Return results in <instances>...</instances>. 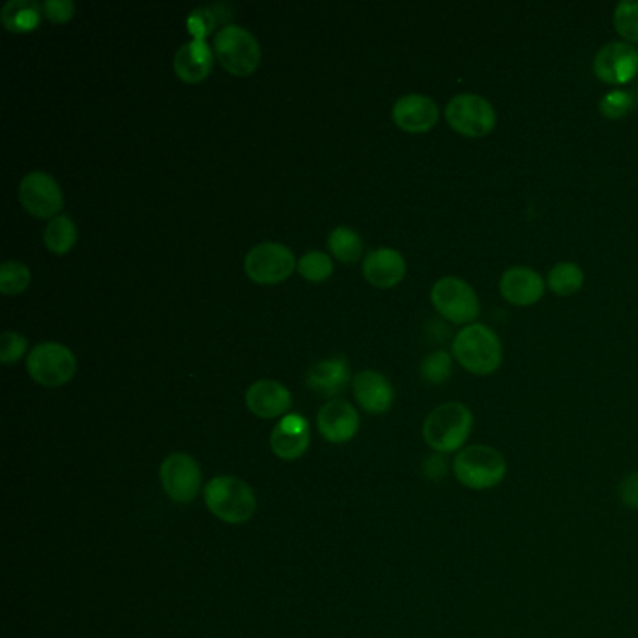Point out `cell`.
Returning <instances> with one entry per match:
<instances>
[{
	"label": "cell",
	"mask_w": 638,
	"mask_h": 638,
	"mask_svg": "<svg viewBox=\"0 0 638 638\" xmlns=\"http://www.w3.org/2000/svg\"><path fill=\"white\" fill-rule=\"evenodd\" d=\"M212 47L223 68L236 78H248L261 64L259 39L244 26H223L215 34Z\"/></svg>",
	"instance_id": "5"
},
{
	"label": "cell",
	"mask_w": 638,
	"mask_h": 638,
	"mask_svg": "<svg viewBox=\"0 0 638 638\" xmlns=\"http://www.w3.org/2000/svg\"><path fill=\"white\" fill-rule=\"evenodd\" d=\"M296 270L300 272L304 280L320 283L333 274V262L330 255L322 253V251H307L306 255H302Z\"/></svg>",
	"instance_id": "29"
},
{
	"label": "cell",
	"mask_w": 638,
	"mask_h": 638,
	"mask_svg": "<svg viewBox=\"0 0 638 638\" xmlns=\"http://www.w3.org/2000/svg\"><path fill=\"white\" fill-rule=\"evenodd\" d=\"M451 356L464 371L487 377L498 371L504 362V345L491 326L474 322L457 332L451 343Z\"/></svg>",
	"instance_id": "1"
},
{
	"label": "cell",
	"mask_w": 638,
	"mask_h": 638,
	"mask_svg": "<svg viewBox=\"0 0 638 638\" xmlns=\"http://www.w3.org/2000/svg\"><path fill=\"white\" fill-rule=\"evenodd\" d=\"M614 28L624 42L638 44V0H619L614 8Z\"/></svg>",
	"instance_id": "26"
},
{
	"label": "cell",
	"mask_w": 638,
	"mask_h": 638,
	"mask_svg": "<svg viewBox=\"0 0 638 638\" xmlns=\"http://www.w3.org/2000/svg\"><path fill=\"white\" fill-rule=\"evenodd\" d=\"M582 287H584V272L577 262H558L548 270L547 288L556 296H574Z\"/></svg>",
	"instance_id": "23"
},
{
	"label": "cell",
	"mask_w": 638,
	"mask_h": 638,
	"mask_svg": "<svg viewBox=\"0 0 638 638\" xmlns=\"http://www.w3.org/2000/svg\"><path fill=\"white\" fill-rule=\"evenodd\" d=\"M215 25H217V15H215V7L196 8L193 12L189 13L188 28L191 33V39L209 38L210 34L214 33Z\"/></svg>",
	"instance_id": "31"
},
{
	"label": "cell",
	"mask_w": 638,
	"mask_h": 638,
	"mask_svg": "<svg viewBox=\"0 0 638 638\" xmlns=\"http://www.w3.org/2000/svg\"><path fill=\"white\" fill-rule=\"evenodd\" d=\"M44 244L55 255H66L78 244V227L70 215L60 214L47 223Z\"/></svg>",
	"instance_id": "24"
},
{
	"label": "cell",
	"mask_w": 638,
	"mask_h": 638,
	"mask_svg": "<svg viewBox=\"0 0 638 638\" xmlns=\"http://www.w3.org/2000/svg\"><path fill=\"white\" fill-rule=\"evenodd\" d=\"M160 482L165 495L176 504H189L202 487L201 466L189 453H170L160 466Z\"/></svg>",
	"instance_id": "10"
},
{
	"label": "cell",
	"mask_w": 638,
	"mask_h": 638,
	"mask_svg": "<svg viewBox=\"0 0 638 638\" xmlns=\"http://www.w3.org/2000/svg\"><path fill=\"white\" fill-rule=\"evenodd\" d=\"M317 427L328 442H351L359 430L358 411L345 399H332L320 409Z\"/></svg>",
	"instance_id": "15"
},
{
	"label": "cell",
	"mask_w": 638,
	"mask_h": 638,
	"mask_svg": "<svg viewBox=\"0 0 638 638\" xmlns=\"http://www.w3.org/2000/svg\"><path fill=\"white\" fill-rule=\"evenodd\" d=\"M393 122L406 133H425L440 120L437 102L425 94H406L393 104Z\"/></svg>",
	"instance_id": "14"
},
{
	"label": "cell",
	"mask_w": 638,
	"mask_h": 638,
	"mask_svg": "<svg viewBox=\"0 0 638 638\" xmlns=\"http://www.w3.org/2000/svg\"><path fill=\"white\" fill-rule=\"evenodd\" d=\"M474 429V414L469 406L457 401L438 404L435 411L425 417L422 435L430 450L440 456L459 453L466 448Z\"/></svg>",
	"instance_id": "2"
},
{
	"label": "cell",
	"mask_w": 638,
	"mask_h": 638,
	"mask_svg": "<svg viewBox=\"0 0 638 638\" xmlns=\"http://www.w3.org/2000/svg\"><path fill=\"white\" fill-rule=\"evenodd\" d=\"M453 476L463 487L488 491L500 485L508 476L506 457L493 446L472 444L453 459Z\"/></svg>",
	"instance_id": "3"
},
{
	"label": "cell",
	"mask_w": 638,
	"mask_h": 638,
	"mask_svg": "<svg viewBox=\"0 0 638 638\" xmlns=\"http://www.w3.org/2000/svg\"><path fill=\"white\" fill-rule=\"evenodd\" d=\"M28 341L21 333L7 330L0 335V362L2 364H17L26 354Z\"/></svg>",
	"instance_id": "32"
},
{
	"label": "cell",
	"mask_w": 638,
	"mask_h": 638,
	"mask_svg": "<svg viewBox=\"0 0 638 638\" xmlns=\"http://www.w3.org/2000/svg\"><path fill=\"white\" fill-rule=\"evenodd\" d=\"M204 504L220 521L244 524L255 515L257 496L240 477L215 476L204 485Z\"/></svg>",
	"instance_id": "4"
},
{
	"label": "cell",
	"mask_w": 638,
	"mask_h": 638,
	"mask_svg": "<svg viewBox=\"0 0 638 638\" xmlns=\"http://www.w3.org/2000/svg\"><path fill=\"white\" fill-rule=\"evenodd\" d=\"M328 248H330V253L341 262H356L364 253V244L358 233L345 225L333 228L328 236Z\"/></svg>",
	"instance_id": "25"
},
{
	"label": "cell",
	"mask_w": 638,
	"mask_h": 638,
	"mask_svg": "<svg viewBox=\"0 0 638 638\" xmlns=\"http://www.w3.org/2000/svg\"><path fill=\"white\" fill-rule=\"evenodd\" d=\"M593 73L606 85L622 86L638 75V49L624 39L601 47L593 57Z\"/></svg>",
	"instance_id": "12"
},
{
	"label": "cell",
	"mask_w": 638,
	"mask_h": 638,
	"mask_svg": "<svg viewBox=\"0 0 638 638\" xmlns=\"http://www.w3.org/2000/svg\"><path fill=\"white\" fill-rule=\"evenodd\" d=\"M311 440L309 422L302 414H287L270 435V446L283 461H296L306 453Z\"/></svg>",
	"instance_id": "17"
},
{
	"label": "cell",
	"mask_w": 638,
	"mask_h": 638,
	"mask_svg": "<svg viewBox=\"0 0 638 638\" xmlns=\"http://www.w3.org/2000/svg\"><path fill=\"white\" fill-rule=\"evenodd\" d=\"M246 404L249 412L261 420H274V417L287 416L293 406V395L287 386L277 380L262 378L249 386L246 391Z\"/></svg>",
	"instance_id": "16"
},
{
	"label": "cell",
	"mask_w": 638,
	"mask_h": 638,
	"mask_svg": "<svg viewBox=\"0 0 638 638\" xmlns=\"http://www.w3.org/2000/svg\"><path fill=\"white\" fill-rule=\"evenodd\" d=\"M501 298L517 307L535 306L545 296L547 280L530 267H511L500 277Z\"/></svg>",
	"instance_id": "13"
},
{
	"label": "cell",
	"mask_w": 638,
	"mask_h": 638,
	"mask_svg": "<svg viewBox=\"0 0 638 638\" xmlns=\"http://www.w3.org/2000/svg\"><path fill=\"white\" fill-rule=\"evenodd\" d=\"M20 199L23 209L39 220L57 217L64 206V196L59 182L44 170H33L23 176L20 184Z\"/></svg>",
	"instance_id": "11"
},
{
	"label": "cell",
	"mask_w": 638,
	"mask_h": 638,
	"mask_svg": "<svg viewBox=\"0 0 638 638\" xmlns=\"http://www.w3.org/2000/svg\"><path fill=\"white\" fill-rule=\"evenodd\" d=\"M298 267L293 249L277 241H262L246 255V274L257 285H277L287 280Z\"/></svg>",
	"instance_id": "9"
},
{
	"label": "cell",
	"mask_w": 638,
	"mask_h": 638,
	"mask_svg": "<svg viewBox=\"0 0 638 638\" xmlns=\"http://www.w3.org/2000/svg\"><path fill=\"white\" fill-rule=\"evenodd\" d=\"M446 122L451 130L466 139L487 138L496 128V109L487 98L477 94H457L446 105Z\"/></svg>",
	"instance_id": "7"
},
{
	"label": "cell",
	"mask_w": 638,
	"mask_h": 638,
	"mask_svg": "<svg viewBox=\"0 0 638 638\" xmlns=\"http://www.w3.org/2000/svg\"><path fill=\"white\" fill-rule=\"evenodd\" d=\"M214 47L204 39H189L175 55V73L186 83H201L214 68Z\"/></svg>",
	"instance_id": "20"
},
{
	"label": "cell",
	"mask_w": 638,
	"mask_h": 638,
	"mask_svg": "<svg viewBox=\"0 0 638 638\" xmlns=\"http://www.w3.org/2000/svg\"><path fill=\"white\" fill-rule=\"evenodd\" d=\"M31 270L20 261L2 262L0 267V293L7 296L21 294L31 285Z\"/></svg>",
	"instance_id": "27"
},
{
	"label": "cell",
	"mask_w": 638,
	"mask_h": 638,
	"mask_svg": "<svg viewBox=\"0 0 638 638\" xmlns=\"http://www.w3.org/2000/svg\"><path fill=\"white\" fill-rule=\"evenodd\" d=\"M618 496L626 508L638 511V470L619 482Z\"/></svg>",
	"instance_id": "34"
},
{
	"label": "cell",
	"mask_w": 638,
	"mask_h": 638,
	"mask_svg": "<svg viewBox=\"0 0 638 638\" xmlns=\"http://www.w3.org/2000/svg\"><path fill=\"white\" fill-rule=\"evenodd\" d=\"M44 7L36 0H8L0 12V21L13 34L33 33L39 25Z\"/></svg>",
	"instance_id": "22"
},
{
	"label": "cell",
	"mask_w": 638,
	"mask_h": 638,
	"mask_svg": "<svg viewBox=\"0 0 638 638\" xmlns=\"http://www.w3.org/2000/svg\"><path fill=\"white\" fill-rule=\"evenodd\" d=\"M430 304L438 315L453 324H474L482 314V304L469 281L446 275L430 288Z\"/></svg>",
	"instance_id": "6"
},
{
	"label": "cell",
	"mask_w": 638,
	"mask_h": 638,
	"mask_svg": "<svg viewBox=\"0 0 638 638\" xmlns=\"http://www.w3.org/2000/svg\"><path fill=\"white\" fill-rule=\"evenodd\" d=\"M26 371L34 382L46 388H59L75 377L78 359L68 346L46 341L33 346L26 356Z\"/></svg>",
	"instance_id": "8"
},
{
	"label": "cell",
	"mask_w": 638,
	"mask_h": 638,
	"mask_svg": "<svg viewBox=\"0 0 638 638\" xmlns=\"http://www.w3.org/2000/svg\"><path fill=\"white\" fill-rule=\"evenodd\" d=\"M453 373V356L446 351L430 352L420 365V375L429 385H444Z\"/></svg>",
	"instance_id": "28"
},
{
	"label": "cell",
	"mask_w": 638,
	"mask_h": 638,
	"mask_svg": "<svg viewBox=\"0 0 638 638\" xmlns=\"http://www.w3.org/2000/svg\"><path fill=\"white\" fill-rule=\"evenodd\" d=\"M365 280L377 288L398 287L406 275V261L398 249L378 248L365 255L362 264Z\"/></svg>",
	"instance_id": "18"
},
{
	"label": "cell",
	"mask_w": 638,
	"mask_h": 638,
	"mask_svg": "<svg viewBox=\"0 0 638 638\" xmlns=\"http://www.w3.org/2000/svg\"><path fill=\"white\" fill-rule=\"evenodd\" d=\"M352 390L359 406L369 414H385L390 411L395 399L390 380L382 373L373 369L359 371L352 380Z\"/></svg>",
	"instance_id": "19"
},
{
	"label": "cell",
	"mask_w": 638,
	"mask_h": 638,
	"mask_svg": "<svg viewBox=\"0 0 638 638\" xmlns=\"http://www.w3.org/2000/svg\"><path fill=\"white\" fill-rule=\"evenodd\" d=\"M422 470H424V476L430 482H440L448 474V463L440 453H433L425 459Z\"/></svg>",
	"instance_id": "35"
},
{
	"label": "cell",
	"mask_w": 638,
	"mask_h": 638,
	"mask_svg": "<svg viewBox=\"0 0 638 638\" xmlns=\"http://www.w3.org/2000/svg\"><path fill=\"white\" fill-rule=\"evenodd\" d=\"M633 105H635V102H633V96L629 92L613 91L601 98L600 113L609 120H619V118H626L631 113Z\"/></svg>",
	"instance_id": "30"
},
{
	"label": "cell",
	"mask_w": 638,
	"mask_h": 638,
	"mask_svg": "<svg viewBox=\"0 0 638 638\" xmlns=\"http://www.w3.org/2000/svg\"><path fill=\"white\" fill-rule=\"evenodd\" d=\"M306 382L309 390H314L315 393H320L324 398H335L351 382V365L345 356L320 359L309 367Z\"/></svg>",
	"instance_id": "21"
},
{
	"label": "cell",
	"mask_w": 638,
	"mask_h": 638,
	"mask_svg": "<svg viewBox=\"0 0 638 638\" xmlns=\"http://www.w3.org/2000/svg\"><path fill=\"white\" fill-rule=\"evenodd\" d=\"M44 13L46 17L52 23H66L73 17L75 13V4L72 0H46L44 4Z\"/></svg>",
	"instance_id": "33"
}]
</instances>
